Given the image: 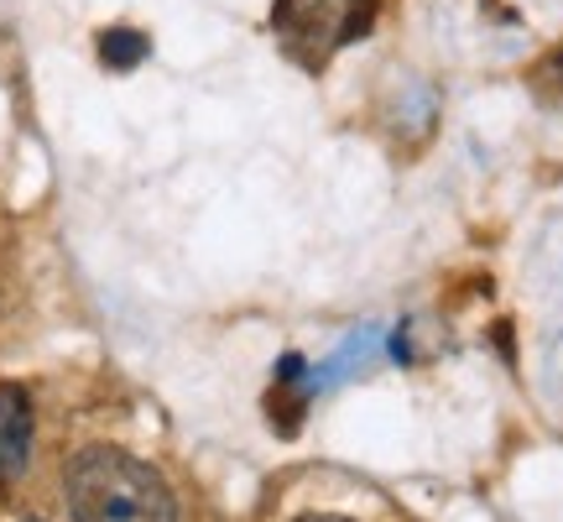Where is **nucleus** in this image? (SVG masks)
Listing matches in <instances>:
<instances>
[{
  "label": "nucleus",
  "instance_id": "3",
  "mask_svg": "<svg viewBox=\"0 0 563 522\" xmlns=\"http://www.w3.org/2000/svg\"><path fill=\"white\" fill-rule=\"evenodd\" d=\"M32 460V398L26 387H0V486H11Z\"/></svg>",
  "mask_w": 563,
  "mask_h": 522
},
{
  "label": "nucleus",
  "instance_id": "4",
  "mask_svg": "<svg viewBox=\"0 0 563 522\" xmlns=\"http://www.w3.org/2000/svg\"><path fill=\"white\" fill-rule=\"evenodd\" d=\"M141 58H146V37H141V32H131V26H110V32H100V63L104 68L125 74V68H136Z\"/></svg>",
  "mask_w": 563,
  "mask_h": 522
},
{
  "label": "nucleus",
  "instance_id": "5",
  "mask_svg": "<svg viewBox=\"0 0 563 522\" xmlns=\"http://www.w3.org/2000/svg\"><path fill=\"white\" fill-rule=\"evenodd\" d=\"M302 522H350V518H329V512H323V518H302Z\"/></svg>",
  "mask_w": 563,
  "mask_h": 522
},
{
  "label": "nucleus",
  "instance_id": "2",
  "mask_svg": "<svg viewBox=\"0 0 563 522\" xmlns=\"http://www.w3.org/2000/svg\"><path fill=\"white\" fill-rule=\"evenodd\" d=\"M376 21V0H277L272 32L302 68H323L340 47L361 42Z\"/></svg>",
  "mask_w": 563,
  "mask_h": 522
},
{
  "label": "nucleus",
  "instance_id": "6",
  "mask_svg": "<svg viewBox=\"0 0 563 522\" xmlns=\"http://www.w3.org/2000/svg\"><path fill=\"white\" fill-rule=\"evenodd\" d=\"M559 79H563V53H559Z\"/></svg>",
  "mask_w": 563,
  "mask_h": 522
},
{
  "label": "nucleus",
  "instance_id": "1",
  "mask_svg": "<svg viewBox=\"0 0 563 522\" xmlns=\"http://www.w3.org/2000/svg\"><path fill=\"white\" fill-rule=\"evenodd\" d=\"M74 522H178L173 491L157 470L115 444H89L68 465Z\"/></svg>",
  "mask_w": 563,
  "mask_h": 522
}]
</instances>
